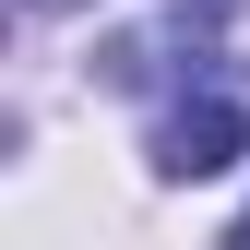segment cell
I'll return each mask as SVG.
<instances>
[{"label": "cell", "instance_id": "2", "mask_svg": "<svg viewBox=\"0 0 250 250\" xmlns=\"http://www.w3.org/2000/svg\"><path fill=\"white\" fill-rule=\"evenodd\" d=\"M24 12H72V0H24Z\"/></svg>", "mask_w": 250, "mask_h": 250}, {"label": "cell", "instance_id": "3", "mask_svg": "<svg viewBox=\"0 0 250 250\" xmlns=\"http://www.w3.org/2000/svg\"><path fill=\"white\" fill-rule=\"evenodd\" d=\"M227 250H250V214H238V238H227Z\"/></svg>", "mask_w": 250, "mask_h": 250}, {"label": "cell", "instance_id": "1", "mask_svg": "<svg viewBox=\"0 0 250 250\" xmlns=\"http://www.w3.org/2000/svg\"><path fill=\"white\" fill-rule=\"evenodd\" d=\"M250 155V83H203L155 119V179H214Z\"/></svg>", "mask_w": 250, "mask_h": 250}]
</instances>
